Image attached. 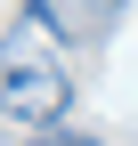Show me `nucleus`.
Segmentation results:
<instances>
[{"mask_svg":"<svg viewBox=\"0 0 138 146\" xmlns=\"http://www.w3.org/2000/svg\"><path fill=\"white\" fill-rule=\"evenodd\" d=\"M65 89H73V73L57 49V16H49V0H25V16L0 33V114L49 130L65 114Z\"/></svg>","mask_w":138,"mask_h":146,"instance_id":"obj_1","label":"nucleus"},{"mask_svg":"<svg viewBox=\"0 0 138 146\" xmlns=\"http://www.w3.org/2000/svg\"><path fill=\"white\" fill-rule=\"evenodd\" d=\"M33 146H106V138H90V130H41Z\"/></svg>","mask_w":138,"mask_h":146,"instance_id":"obj_2","label":"nucleus"},{"mask_svg":"<svg viewBox=\"0 0 138 146\" xmlns=\"http://www.w3.org/2000/svg\"><path fill=\"white\" fill-rule=\"evenodd\" d=\"M106 8H114V16H122V0H106Z\"/></svg>","mask_w":138,"mask_h":146,"instance_id":"obj_3","label":"nucleus"}]
</instances>
